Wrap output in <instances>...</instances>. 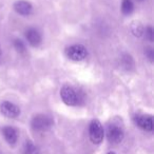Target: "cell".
Instances as JSON below:
<instances>
[{"label": "cell", "instance_id": "ac0fdd59", "mask_svg": "<svg viewBox=\"0 0 154 154\" xmlns=\"http://www.w3.org/2000/svg\"><path fill=\"white\" fill-rule=\"evenodd\" d=\"M107 154H116L115 152H109V153H107Z\"/></svg>", "mask_w": 154, "mask_h": 154}, {"label": "cell", "instance_id": "d6986e66", "mask_svg": "<svg viewBox=\"0 0 154 154\" xmlns=\"http://www.w3.org/2000/svg\"><path fill=\"white\" fill-rule=\"evenodd\" d=\"M1 54L2 53H1V47H0V58H1Z\"/></svg>", "mask_w": 154, "mask_h": 154}, {"label": "cell", "instance_id": "8fae6325", "mask_svg": "<svg viewBox=\"0 0 154 154\" xmlns=\"http://www.w3.org/2000/svg\"><path fill=\"white\" fill-rule=\"evenodd\" d=\"M22 154H40V150L32 140H26L22 148Z\"/></svg>", "mask_w": 154, "mask_h": 154}, {"label": "cell", "instance_id": "30bf717a", "mask_svg": "<svg viewBox=\"0 0 154 154\" xmlns=\"http://www.w3.org/2000/svg\"><path fill=\"white\" fill-rule=\"evenodd\" d=\"M2 135L10 146H15L18 141V132L14 127L7 126L2 129Z\"/></svg>", "mask_w": 154, "mask_h": 154}, {"label": "cell", "instance_id": "6da1fadb", "mask_svg": "<svg viewBox=\"0 0 154 154\" xmlns=\"http://www.w3.org/2000/svg\"><path fill=\"white\" fill-rule=\"evenodd\" d=\"M60 97H61V100L66 106H70V107L78 106L84 101V97H82V93L70 86L62 87L60 90Z\"/></svg>", "mask_w": 154, "mask_h": 154}, {"label": "cell", "instance_id": "5b68a950", "mask_svg": "<svg viewBox=\"0 0 154 154\" xmlns=\"http://www.w3.org/2000/svg\"><path fill=\"white\" fill-rule=\"evenodd\" d=\"M105 135H107L109 143H113V145H117V143H120L122 141L125 137V132L122 127L117 126L115 124H111L108 126L107 133H105Z\"/></svg>", "mask_w": 154, "mask_h": 154}, {"label": "cell", "instance_id": "ba28073f", "mask_svg": "<svg viewBox=\"0 0 154 154\" xmlns=\"http://www.w3.org/2000/svg\"><path fill=\"white\" fill-rule=\"evenodd\" d=\"M26 39L30 45L34 48H37L41 45L42 41V36H41L40 32L37 29L30 28L26 31Z\"/></svg>", "mask_w": 154, "mask_h": 154}, {"label": "cell", "instance_id": "4fadbf2b", "mask_svg": "<svg viewBox=\"0 0 154 154\" xmlns=\"http://www.w3.org/2000/svg\"><path fill=\"white\" fill-rule=\"evenodd\" d=\"M131 31H132L133 34L137 37H140L143 35V26H141V24L138 23V22H134V23H132Z\"/></svg>", "mask_w": 154, "mask_h": 154}, {"label": "cell", "instance_id": "7a4b0ae2", "mask_svg": "<svg viewBox=\"0 0 154 154\" xmlns=\"http://www.w3.org/2000/svg\"><path fill=\"white\" fill-rule=\"evenodd\" d=\"M105 129L98 119H93L89 125V138L94 145H99L105 138Z\"/></svg>", "mask_w": 154, "mask_h": 154}, {"label": "cell", "instance_id": "8992f818", "mask_svg": "<svg viewBox=\"0 0 154 154\" xmlns=\"http://www.w3.org/2000/svg\"><path fill=\"white\" fill-rule=\"evenodd\" d=\"M20 108L11 101H1L0 103V113L7 118H17L20 115Z\"/></svg>", "mask_w": 154, "mask_h": 154}, {"label": "cell", "instance_id": "277c9868", "mask_svg": "<svg viewBox=\"0 0 154 154\" xmlns=\"http://www.w3.org/2000/svg\"><path fill=\"white\" fill-rule=\"evenodd\" d=\"M66 55L72 61H82L88 56V50L82 45H72L66 48Z\"/></svg>", "mask_w": 154, "mask_h": 154}, {"label": "cell", "instance_id": "9a60e30c", "mask_svg": "<svg viewBox=\"0 0 154 154\" xmlns=\"http://www.w3.org/2000/svg\"><path fill=\"white\" fill-rule=\"evenodd\" d=\"M13 45H14L15 50L17 52H19V53H23V52L26 51V45H24L23 41L20 40V39H15Z\"/></svg>", "mask_w": 154, "mask_h": 154}, {"label": "cell", "instance_id": "52a82bcc", "mask_svg": "<svg viewBox=\"0 0 154 154\" xmlns=\"http://www.w3.org/2000/svg\"><path fill=\"white\" fill-rule=\"evenodd\" d=\"M135 125L141 130L147 131V132H152L154 129L153 117L151 115H146V114H136L133 117Z\"/></svg>", "mask_w": 154, "mask_h": 154}, {"label": "cell", "instance_id": "2e32d148", "mask_svg": "<svg viewBox=\"0 0 154 154\" xmlns=\"http://www.w3.org/2000/svg\"><path fill=\"white\" fill-rule=\"evenodd\" d=\"M146 37H147L148 39H149V41H153V34H154V31H153V28L152 26H148L147 29H146Z\"/></svg>", "mask_w": 154, "mask_h": 154}, {"label": "cell", "instance_id": "ffe728a7", "mask_svg": "<svg viewBox=\"0 0 154 154\" xmlns=\"http://www.w3.org/2000/svg\"><path fill=\"white\" fill-rule=\"evenodd\" d=\"M138 1H143V0H138Z\"/></svg>", "mask_w": 154, "mask_h": 154}, {"label": "cell", "instance_id": "3957f363", "mask_svg": "<svg viewBox=\"0 0 154 154\" xmlns=\"http://www.w3.org/2000/svg\"><path fill=\"white\" fill-rule=\"evenodd\" d=\"M53 126V119L51 116L45 115V114H37L31 120V127L34 131L43 132Z\"/></svg>", "mask_w": 154, "mask_h": 154}, {"label": "cell", "instance_id": "9c48e42d", "mask_svg": "<svg viewBox=\"0 0 154 154\" xmlns=\"http://www.w3.org/2000/svg\"><path fill=\"white\" fill-rule=\"evenodd\" d=\"M14 10L21 16H29L33 12V5L26 0H18L14 3Z\"/></svg>", "mask_w": 154, "mask_h": 154}, {"label": "cell", "instance_id": "5bb4252c", "mask_svg": "<svg viewBox=\"0 0 154 154\" xmlns=\"http://www.w3.org/2000/svg\"><path fill=\"white\" fill-rule=\"evenodd\" d=\"M122 63L124 66L125 69L127 70H130L133 66H134V62H133V59L130 55H124L122 58Z\"/></svg>", "mask_w": 154, "mask_h": 154}, {"label": "cell", "instance_id": "e0dca14e", "mask_svg": "<svg viewBox=\"0 0 154 154\" xmlns=\"http://www.w3.org/2000/svg\"><path fill=\"white\" fill-rule=\"evenodd\" d=\"M145 54L146 56H147V58L150 60V61H153L154 59V51L152 48H147V49H145Z\"/></svg>", "mask_w": 154, "mask_h": 154}, {"label": "cell", "instance_id": "7c38bea8", "mask_svg": "<svg viewBox=\"0 0 154 154\" xmlns=\"http://www.w3.org/2000/svg\"><path fill=\"white\" fill-rule=\"evenodd\" d=\"M134 10V5L132 0H122V12L125 15H129Z\"/></svg>", "mask_w": 154, "mask_h": 154}]
</instances>
